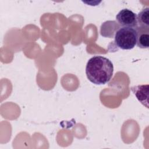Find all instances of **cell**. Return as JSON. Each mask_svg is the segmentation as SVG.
I'll return each instance as SVG.
<instances>
[{"label":"cell","mask_w":149,"mask_h":149,"mask_svg":"<svg viewBox=\"0 0 149 149\" xmlns=\"http://www.w3.org/2000/svg\"><path fill=\"white\" fill-rule=\"evenodd\" d=\"M113 73L112 62L102 56H94L87 62L86 74L88 80L96 85L105 84L111 79Z\"/></svg>","instance_id":"cell-1"},{"label":"cell","mask_w":149,"mask_h":149,"mask_svg":"<svg viewBox=\"0 0 149 149\" xmlns=\"http://www.w3.org/2000/svg\"><path fill=\"white\" fill-rule=\"evenodd\" d=\"M137 37V30L135 28L120 27L115 34L113 42L118 48L132 49L136 45Z\"/></svg>","instance_id":"cell-2"},{"label":"cell","mask_w":149,"mask_h":149,"mask_svg":"<svg viewBox=\"0 0 149 149\" xmlns=\"http://www.w3.org/2000/svg\"><path fill=\"white\" fill-rule=\"evenodd\" d=\"M117 23L120 27H137V15L128 9H123L116 16Z\"/></svg>","instance_id":"cell-3"},{"label":"cell","mask_w":149,"mask_h":149,"mask_svg":"<svg viewBox=\"0 0 149 149\" xmlns=\"http://www.w3.org/2000/svg\"><path fill=\"white\" fill-rule=\"evenodd\" d=\"M148 84L138 85L131 87V90L139 101L148 108Z\"/></svg>","instance_id":"cell-4"},{"label":"cell","mask_w":149,"mask_h":149,"mask_svg":"<svg viewBox=\"0 0 149 149\" xmlns=\"http://www.w3.org/2000/svg\"><path fill=\"white\" fill-rule=\"evenodd\" d=\"M120 27L115 20H108L104 22L100 27V34L102 37L114 38L117 30Z\"/></svg>","instance_id":"cell-5"},{"label":"cell","mask_w":149,"mask_h":149,"mask_svg":"<svg viewBox=\"0 0 149 149\" xmlns=\"http://www.w3.org/2000/svg\"><path fill=\"white\" fill-rule=\"evenodd\" d=\"M136 29L137 34L136 45L140 48H148L149 47V29L137 27Z\"/></svg>","instance_id":"cell-6"},{"label":"cell","mask_w":149,"mask_h":149,"mask_svg":"<svg viewBox=\"0 0 149 149\" xmlns=\"http://www.w3.org/2000/svg\"><path fill=\"white\" fill-rule=\"evenodd\" d=\"M137 27L149 29V8L142 9L137 15Z\"/></svg>","instance_id":"cell-7"}]
</instances>
